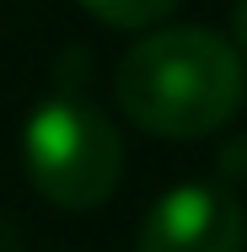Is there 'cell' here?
<instances>
[{"label":"cell","instance_id":"obj_1","mask_svg":"<svg viewBox=\"0 0 247 252\" xmlns=\"http://www.w3.org/2000/svg\"><path fill=\"white\" fill-rule=\"evenodd\" d=\"M113 97L156 140H204L237 118L247 70L237 43L210 27H156L118 59Z\"/></svg>","mask_w":247,"mask_h":252},{"label":"cell","instance_id":"obj_2","mask_svg":"<svg viewBox=\"0 0 247 252\" xmlns=\"http://www.w3.org/2000/svg\"><path fill=\"white\" fill-rule=\"evenodd\" d=\"M27 183L59 209H97L124 172V140L81 86H54L22 129Z\"/></svg>","mask_w":247,"mask_h":252},{"label":"cell","instance_id":"obj_3","mask_svg":"<svg viewBox=\"0 0 247 252\" xmlns=\"http://www.w3.org/2000/svg\"><path fill=\"white\" fill-rule=\"evenodd\" d=\"M247 220L237 193L210 188V183H183L150 204L140 225V252H242Z\"/></svg>","mask_w":247,"mask_h":252},{"label":"cell","instance_id":"obj_4","mask_svg":"<svg viewBox=\"0 0 247 252\" xmlns=\"http://www.w3.org/2000/svg\"><path fill=\"white\" fill-rule=\"evenodd\" d=\"M97 22L107 27H156V22H167L183 0H81Z\"/></svg>","mask_w":247,"mask_h":252},{"label":"cell","instance_id":"obj_5","mask_svg":"<svg viewBox=\"0 0 247 252\" xmlns=\"http://www.w3.org/2000/svg\"><path fill=\"white\" fill-rule=\"evenodd\" d=\"M220 172H226V177H247V140H231V145L220 151Z\"/></svg>","mask_w":247,"mask_h":252},{"label":"cell","instance_id":"obj_6","mask_svg":"<svg viewBox=\"0 0 247 252\" xmlns=\"http://www.w3.org/2000/svg\"><path fill=\"white\" fill-rule=\"evenodd\" d=\"M231 43L237 54H247V0H237V11H231Z\"/></svg>","mask_w":247,"mask_h":252}]
</instances>
